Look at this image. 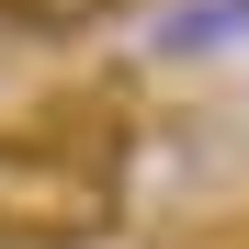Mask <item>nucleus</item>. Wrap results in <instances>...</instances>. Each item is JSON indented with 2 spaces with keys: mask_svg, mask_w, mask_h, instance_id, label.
I'll return each mask as SVG.
<instances>
[{
  "mask_svg": "<svg viewBox=\"0 0 249 249\" xmlns=\"http://www.w3.org/2000/svg\"><path fill=\"white\" fill-rule=\"evenodd\" d=\"M170 68H193V57H227V46H249V0H181V12H159V34H147Z\"/></svg>",
  "mask_w": 249,
  "mask_h": 249,
  "instance_id": "2",
  "label": "nucleus"
},
{
  "mask_svg": "<svg viewBox=\"0 0 249 249\" xmlns=\"http://www.w3.org/2000/svg\"><path fill=\"white\" fill-rule=\"evenodd\" d=\"M124 227V170L102 147L0 136V249H91Z\"/></svg>",
  "mask_w": 249,
  "mask_h": 249,
  "instance_id": "1",
  "label": "nucleus"
},
{
  "mask_svg": "<svg viewBox=\"0 0 249 249\" xmlns=\"http://www.w3.org/2000/svg\"><path fill=\"white\" fill-rule=\"evenodd\" d=\"M0 23H12V34H34V46H68V34L113 23V0H0Z\"/></svg>",
  "mask_w": 249,
  "mask_h": 249,
  "instance_id": "3",
  "label": "nucleus"
}]
</instances>
